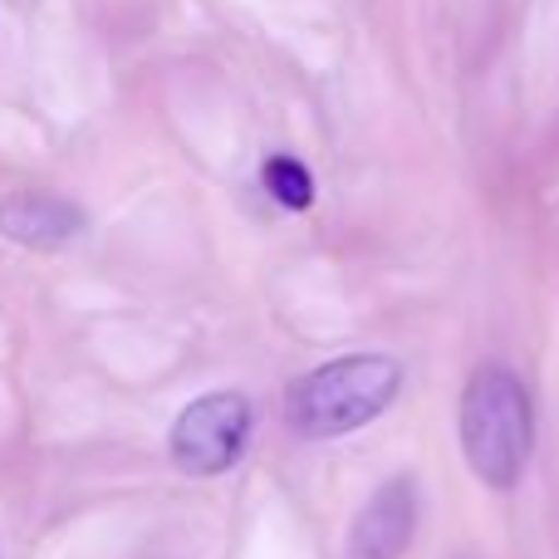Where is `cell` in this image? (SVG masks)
<instances>
[{
	"label": "cell",
	"mask_w": 559,
	"mask_h": 559,
	"mask_svg": "<svg viewBox=\"0 0 559 559\" xmlns=\"http://www.w3.org/2000/svg\"><path fill=\"white\" fill-rule=\"evenodd\" d=\"M403 393V364L388 354H344L309 368L285 393V417L299 437L324 442L368 427Z\"/></svg>",
	"instance_id": "obj_1"
},
{
	"label": "cell",
	"mask_w": 559,
	"mask_h": 559,
	"mask_svg": "<svg viewBox=\"0 0 559 559\" xmlns=\"http://www.w3.org/2000/svg\"><path fill=\"white\" fill-rule=\"evenodd\" d=\"M535 407L525 383L506 364H486L462 388V452L476 481L511 491L531 466Z\"/></svg>",
	"instance_id": "obj_2"
},
{
	"label": "cell",
	"mask_w": 559,
	"mask_h": 559,
	"mask_svg": "<svg viewBox=\"0 0 559 559\" xmlns=\"http://www.w3.org/2000/svg\"><path fill=\"white\" fill-rule=\"evenodd\" d=\"M251 427V397L236 393V388H216V393L192 397L177 413L173 432H167V452H173L177 472L187 476H222L246 456Z\"/></svg>",
	"instance_id": "obj_3"
},
{
	"label": "cell",
	"mask_w": 559,
	"mask_h": 559,
	"mask_svg": "<svg viewBox=\"0 0 559 559\" xmlns=\"http://www.w3.org/2000/svg\"><path fill=\"white\" fill-rule=\"evenodd\" d=\"M413 535H417V481L413 476H393L358 511L354 535H348V559H403L413 550Z\"/></svg>",
	"instance_id": "obj_4"
},
{
	"label": "cell",
	"mask_w": 559,
	"mask_h": 559,
	"mask_svg": "<svg viewBox=\"0 0 559 559\" xmlns=\"http://www.w3.org/2000/svg\"><path fill=\"white\" fill-rule=\"evenodd\" d=\"M84 231V212L49 192H15L0 202V236L25 251H59Z\"/></svg>",
	"instance_id": "obj_5"
},
{
	"label": "cell",
	"mask_w": 559,
	"mask_h": 559,
	"mask_svg": "<svg viewBox=\"0 0 559 559\" xmlns=\"http://www.w3.org/2000/svg\"><path fill=\"white\" fill-rule=\"evenodd\" d=\"M261 177H265V192H271L285 212H309V206H314V177H309V167L299 163V157H271Z\"/></svg>",
	"instance_id": "obj_6"
}]
</instances>
